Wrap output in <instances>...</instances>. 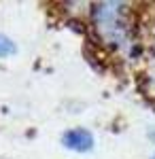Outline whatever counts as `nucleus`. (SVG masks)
<instances>
[{"label":"nucleus","mask_w":155,"mask_h":159,"mask_svg":"<svg viewBox=\"0 0 155 159\" xmlns=\"http://www.w3.org/2000/svg\"><path fill=\"white\" fill-rule=\"evenodd\" d=\"M62 144L70 151H77V153H87L94 148V134L85 127H74V129L64 132Z\"/></svg>","instance_id":"obj_1"},{"label":"nucleus","mask_w":155,"mask_h":159,"mask_svg":"<svg viewBox=\"0 0 155 159\" xmlns=\"http://www.w3.org/2000/svg\"><path fill=\"white\" fill-rule=\"evenodd\" d=\"M13 53H17V45L4 34H0V57H9Z\"/></svg>","instance_id":"obj_2"},{"label":"nucleus","mask_w":155,"mask_h":159,"mask_svg":"<svg viewBox=\"0 0 155 159\" xmlns=\"http://www.w3.org/2000/svg\"><path fill=\"white\" fill-rule=\"evenodd\" d=\"M151 159H155V153H153V157H151Z\"/></svg>","instance_id":"obj_3"}]
</instances>
